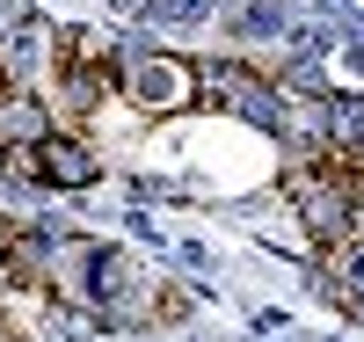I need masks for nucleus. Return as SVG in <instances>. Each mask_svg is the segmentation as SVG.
Listing matches in <instances>:
<instances>
[{
  "label": "nucleus",
  "mask_w": 364,
  "mask_h": 342,
  "mask_svg": "<svg viewBox=\"0 0 364 342\" xmlns=\"http://www.w3.org/2000/svg\"><path fill=\"white\" fill-rule=\"evenodd\" d=\"M124 95L139 109H182V102H197V73H190V58H132Z\"/></svg>",
  "instance_id": "nucleus-1"
},
{
  "label": "nucleus",
  "mask_w": 364,
  "mask_h": 342,
  "mask_svg": "<svg viewBox=\"0 0 364 342\" xmlns=\"http://www.w3.org/2000/svg\"><path fill=\"white\" fill-rule=\"evenodd\" d=\"M197 95H219L226 109L255 117V124H277V95L248 73V66H219V73H197Z\"/></svg>",
  "instance_id": "nucleus-2"
},
{
  "label": "nucleus",
  "mask_w": 364,
  "mask_h": 342,
  "mask_svg": "<svg viewBox=\"0 0 364 342\" xmlns=\"http://www.w3.org/2000/svg\"><path fill=\"white\" fill-rule=\"evenodd\" d=\"M29 153H37V175L58 182V190H80V182H95V153H87L80 139H66V132H44Z\"/></svg>",
  "instance_id": "nucleus-3"
},
{
  "label": "nucleus",
  "mask_w": 364,
  "mask_h": 342,
  "mask_svg": "<svg viewBox=\"0 0 364 342\" xmlns=\"http://www.w3.org/2000/svg\"><path fill=\"white\" fill-rule=\"evenodd\" d=\"M51 132L44 124V102L29 87H0V146H37Z\"/></svg>",
  "instance_id": "nucleus-4"
},
{
  "label": "nucleus",
  "mask_w": 364,
  "mask_h": 342,
  "mask_svg": "<svg viewBox=\"0 0 364 342\" xmlns=\"http://www.w3.org/2000/svg\"><path fill=\"white\" fill-rule=\"evenodd\" d=\"M44 51H51V29L22 22L15 37H8V51H0V87H29V73L44 66Z\"/></svg>",
  "instance_id": "nucleus-5"
}]
</instances>
